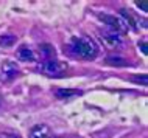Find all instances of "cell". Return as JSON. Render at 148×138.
<instances>
[{
  "mask_svg": "<svg viewBox=\"0 0 148 138\" xmlns=\"http://www.w3.org/2000/svg\"><path fill=\"white\" fill-rule=\"evenodd\" d=\"M100 37L103 39V42H105V45L108 48H119L120 45H122V37H120V34L117 31L111 30V28H103L100 30Z\"/></svg>",
  "mask_w": 148,
  "mask_h": 138,
  "instance_id": "277c9868",
  "label": "cell"
},
{
  "mask_svg": "<svg viewBox=\"0 0 148 138\" xmlns=\"http://www.w3.org/2000/svg\"><path fill=\"white\" fill-rule=\"evenodd\" d=\"M28 138H55V137L47 124H36L34 127H31Z\"/></svg>",
  "mask_w": 148,
  "mask_h": 138,
  "instance_id": "52a82bcc",
  "label": "cell"
},
{
  "mask_svg": "<svg viewBox=\"0 0 148 138\" xmlns=\"http://www.w3.org/2000/svg\"><path fill=\"white\" fill-rule=\"evenodd\" d=\"M39 56H41L42 62L45 61H53L55 59V48L49 44H42L39 45Z\"/></svg>",
  "mask_w": 148,
  "mask_h": 138,
  "instance_id": "ba28073f",
  "label": "cell"
},
{
  "mask_svg": "<svg viewBox=\"0 0 148 138\" xmlns=\"http://www.w3.org/2000/svg\"><path fill=\"white\" fill-rule=\"evenodd\" d=\"M19 73V68L16 65V62L13 61H5L2 64V68H0V74H2L3 81H11L16 78V74Z\"/></svg>",
  "mask_w": 148,
  "mask_h": 138,
  "instance_id": "8992f818",
  "label": "cell"
},
{
  "mask_svg": "<svg viewBox=\"0 0 148 138\" xmlns=\"http://www.w3.org/2000/svg\"><path fill=\"white\" fill-rule=\"evenodd\" d=\"M79 95V92H75V90H58L56 92V96L58 98H69V96H73V95Z\"/></svg>",
  "mask_w": 148,
  "mask_h": 138,
  "instance_id": "7c38bea8",
  "label": "cell"
},
{
  "mask_svg": "<svg viewBox=\"0 0 148 138\" xmlns=\"http://www.w3.org/2000/svg\"><path fill=\"white\" fill-rule=\"evenodd\" d=\"M120 14H122V20L128 25V28H134V30H140V28H147V19H142L140 16L134 14L131 9H120Z\"/></svg>",
  "mask_w": 148,
  "mask_h": 138,
  "instance_id": "3957f363",
  "label": "cell"
},
{
  "mask_svg": "<svg viewBox=\"0 0 148 138\" xmlns=\"http://www.w3.org/2000/svg\"><path fill=\"white\" fill-rule=\"evenodd\" d=\"M136 3H137V6L140 8L142 11H148V2L147 0H137Z\"/></svg>",
  "mask_w": 148,
  "mask_h": 138,
  "instance_id": "4fadbf2b",
  "label": "cell"
},
{
  "mask_svg": "<svg viewBox=\"0 0 148 138\" xmlns=\"http://www.w3.org/2000/svg\"><path fill=\"white\" fill-rule=\"evenodd\" d=\"M0 102H2V96H0Z\"/></svg>",
  "mask_w": 148,
  "mask_h": 138,
  "instance_id": "e0dca14e",
  "label": "cell"
},
{
  "mask_svg": "<svg viewBox=\"0 0 148 138\" xmlns=\"http://www.w3.org/2000/svg\"><path fill=\"white\" fill-rule=\"evenodd\" d=\"M0 138H21V137H19V135H16V133L3 132V133H0Z\"/></svg>",
  "mask_w": 148,
  "mask_h": 138,
  "instance_id": "9a60e30c",
  "label": "cell"
},
{
  "mask_svg": "<svg viewBox=\"0 0 148 138\" xmlns=\"http://www.w3.org/2000/svg\"><path fill=\"white\" fill-rule=\"evenodd\" d=\"M108 61V64H114L115 67H123V65H126V61L125 59H122V57H119V56H109L106 59Z\"/></svg>",
  "mask_w": 148,
  "mask_h": 138,
  "instance_id": "8fae6325",
  "label": "cell"
},
{
  "mask_svg": "<svg viewBox=\"0 0 148 138\" xmlns=\"http://www.w3.org/2000/svg\"><path fill=\"white\" fill-rule=\"evenodd\" d=\"M17 57L23 62H31V61H34V53H33V50L28 48L27 45H22V47H19V50H17Z\"/></svg>",
  "mask_w": 148,
  "mask_h": 138,
  "instance_id": "9c48e42d",
  "label": "cell"
},
{
  "mask_svg": "<svg viewBox=\"0 0 148 138\" xmlns=\"http://www.w3.org/2000/svg\"><path fill=\"white\" fill-rule=\"evenodd\" d=\"M66 70H67V65L64 64V62H58L56 59L41 62V65H39V72L44 73V74H47V76H51V78L61 76Z\"/></svg>",
  "mask_w": 148,
  "mask_h": 138,
  "instance_id": "7a4b0ae2",
  "label": "cell"
},
{
  "mask_svg": "<svg viewBox=\"0 0 148 138\" xmlns=\"http://www.w3.org/2000/svg\"><path fill=\"white\" fill-rule=\"evenodd\" d=\"M16 37L11 36V34H6V36H0V47H11L14 45Z\"/></svg>",
  "mask_w": 148,
  "mask_h": 138,
  "instance_id": "30bf717a",
  "label": "cell"
},
{
  "mask_svg": "<svg viewBox=\"0 0 148 138\" xmlns=\"http://www.w3.org/2000/svg\"><path fill=\"white\" fill-rule=\"evenodd\" d=\"M100 20L105 22L108 25V28L117 31L119 34H123L128 31V25L122 20V17H117V16H109V14H103L100 16Z\"/></svg>",
  "mask_w": 148,
  "mask_h": 138,
  "instance_id": "5b68a950",
  "label": "cell"
},
{
  "mask_svg": "<svg viewBox=\"0 0 148 138\" xmlns=\"http://www.w3.org/2000/svg\"><path fill=\"white\" fill-rule=\"evenodd\" d=\"M139 48L142 50V53L145 54V56L148 54V48H147V41H140V42H139Z\"/></svg>",
  "mask_w": 148,
  "mask_h": 138,
  "instance_id": "5bb4252c",
  "label": "cell"
},
{
  "mask_svg": "<svg viewBox=\"0 0 148 138\" xmlns=\"http://www.w3.org/2000/svg\"><path fill=\"white\" fill-rule=\"evenodd\" d=\"M56 138H66V137H56Z\"/></svg>",
  "mask_w": 148,
  "mask_h": 138,
  "instance_id": "2e32d148",
  "label": "cell"
},
{
  "mask_svg": "<svg viewBox=\"0 0 148 138\" xmlns=\"http://www.w3.org/2000/svg\"><path fill=\"white\" fill-rule=\"evenodd\" d=\"M69 50L73 56L81 59H94L98 54V47L89 37H73L69 44Z\"/></svg>",
  "mask_w": 148,
  "mask_h": 138,
  "instance_id": "6da1fadb",
  "label": "cell"
}]
</instances>
